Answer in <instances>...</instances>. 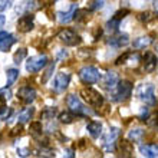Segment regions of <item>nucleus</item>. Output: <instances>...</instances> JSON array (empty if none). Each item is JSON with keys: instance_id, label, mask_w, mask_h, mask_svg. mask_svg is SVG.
Listing matches in <instances>:
<instances>
[{"instance_id": "1", "label": "nucleus", "mask_w": 158, "mask_h": 158, "mask_svg": "<svg viewBox=\"0 0 158 158\" xmlns=\"http://www.w3.org/2000/svg\"><path fill=\"white\" fill-rule=\"evenodd\" d=\"M131 94H132V83L124 79V81H119L117 83V86L112 89L111 101L112 102H124L131 96Z\"/></svg>"}, {"instance_id": "2", "label": "nucleus", "mask_w": 158, "mask_h": 158, "mask_svg": "<svg viewBox=\"0 0 158 158\" xmlns=\"http://www.w3.org/2000/svg\"><path fill=\"white\" fill-rule=\"evenodd\" d=\"M66 105H68V108H69V111H72L76 117H88V115H92L91 109L85 108V105L82 104V101L79 99L76 95H73V94L66 96Z\"/></svg>"}, {"instance_id": "3", "label": "nucleus", "mask_w": 158, "mask_h": 158, "mask_svg": "<svg viewBox=\"0 0 158 158\" xmlns=\"http://www.w3.org/2000/svg\"><path fill=\"white\" fill-rule=\"evenodd\" d=\"M81 95L88 102V105H91L92 108H101L104 105V96L101 95L98 91L92 89V88H83L81 91Z\"/></svg>"}, {"instance_id": "4", "label": "nucleus", "mask_w": 158, "mask_h": 158, "mask_svg": "<svg viewBox=\"0 0 158 158\" xmlns=\"http://www.w3.org/2000/svg\"><path fill=\"white\" fill-rule=\"evenodd\" d=\"M137 96L148 105L157 104L155 94H154V85H152V83H141V85L137 88Z\"/></svg>"}, {"instance_id": "5", "label": "nucleus", "mask_w": 158, "mask_h": 158, "mask_svg": "<svg viewBox=\"0 0 158 158\" xmlns=\"http://www.w3.org/2000/svg\"><path fill=\"white\" fill-rule=\"evenodd\" d=\"M79 79L86 85H94V83L99 82L101 73L95 66H83L82 69H79Z\"/></svg>"}, {"instance_id": "6", "label": "nucleus", "mask_w": 158, "mask_h": 158, "mask_svg": "<svg viewBox=\"0 0 158 158\" xmlns=\"http://www.w3.org/2000/svg\"><path fill=\"white\" fill-rule=\"evenodd\" d=\"M46 65H48V56L46 55H36V56H32L27 59L26 71L29 73H36V72L42 71Z\"/></svg>"}, {"instance_id": "7", "label": "nucleus", "mask_w": 158, "mask_h": 158, "mask_svg": "<svg viewBox=\"0 0 158 158\" xmlns=\"http://www.w3.org/2000/svg\"><path fill=\"white\" fill-rule=\"evenodd\" d=\"M58 39L66 46H76L82 42L81 36L72 29H62L58 33Z\"/></svg>"}, {"instance_id": "8", "label": "nucleus", "mask_w": 158, "mask_h": 158, "mask_svg": "<svg viewBox=\"0 0 158 158\" xmlns=\"http://www.w3.org/2000/svg\"><path fill=\"white\" fill-rule=\"evenodd\" d=\"M118 138H119V129L118 128H111L109 132L106 134V137L104 138V150L106 152H111L117 148Z\"/></svg>"}, {"instance_id": "9", "label": "nucleus", "mask_w": 158, "mask_h": 158, "mask_svg": "<svg viewBox=\"0 0 158 158\" xmlns=\"http://www.w3.org/2000/svg\"><path fill=\"white\" fill-rule=\"evenodd\" d=\"M33 20H35V16L32 15V12H26L17 20V29L20 30L22 33H27V32H30L33 29Z\"/></svg>"}, {"instance_id": "10", "label": "nucleus", "mask_w": 158, "mask_h": 158, "mask_svg": "<svg viewBox=\"0 0 158 158\" xmlns=\"http://www.w3.org/2000/svg\"><path fill=\"white\" fill-rule=\"evenodd\" d=\"M17 98L26 105H30L36 99V91L30 86H22L19 91H17Z\"/></svg>"}, {"instance_id": "11", "label": "nucleus", "mask_w": 158, "mask_h": 158, "mask_svg": "<svg viewBox=\"0 0 158 158\" xmlns=\"http://www.w3.org/2000/svg\"><path fill=\"white\" fill-rule=\"evenodd\" d=\"M118 82H119V76H118L117 72H114V71L106 72L104 75V78H102V81H101L102 88H104V89H108V91H112L114 88L117 86Z\"/></svg>"}, {"instance_id": "12", "label": "nucleus", "mask_w": 158, "mask_h": 158, "mask_svg": "<svg viewBox=\"0 0 158 158\" xmlns=\"http://www.w3.org/2000/svg\"><path fill=\"white\" fill-rule=\"evenodd\" d=\"M69 81H71V76L69 73H65V72H60L55 76L53 81V89L56 92H63L69 85Z\"/></svg>"}, {"instance_id": "13", "label": "nucleus", "mask_w": 158, "mask_h": 158, "mask_svg": "<svg viewBox=\"0 0 158 158\" xmlns=\"http://www.w3.org/2000/svg\"><path fill=\"white\" fill-rule=\"evenodd\" d=\"M78 10V6L76 4H71V7L68 9L66 12H58L56 13V17H58V22L60 25H68L69 22H72L75 19V13Z\"/></svg>"}, {"instance_id": "14", "label": "nucleus", "mask_w": 158, "mask_h": 158, "mask_svg": "<svg viewBox=\"0 0 158 158\" xmlns=\"http://www.w3.org/2000/svg\"><path fill=\"white\" fill-rule=\"evenodd\" d=\"M15 42H16V38L12 33L0 32V52H7Z\"/></svg>"}, {"instance_id": "15", "label": "nucleus", "mask_w": 158, "mask_h": 158, "mask_svg": "<svg viewBox=\"0 0 158 158\" xmlns=\"http://www.w3.org/2000/svg\"><path fill=\"white\" fill-rule=\"evenodd\" d=\"M144 71L147 72V73H151V72L155 71V68H157V56H155L152 52H145V55H144Z\"/></svg>"}, {"instance_id": "16", "label": "nucleus", "mask_w": 158, "mask_h": 158, "mask_svg": "<svg viewBox=\"0 0 158 158\" xmlns=\"http://www.w3.org/2000/svg\"><path fill=\"white\" fill-rule=\"evenodd\" d=\"M106 43L112 48H122V46H127L129 43V38L127 33H119L117 36H111L106 40Z\"/></svg>"}, {"instance_id": "17", "label": "nucleus", "mask_w": 158, "mask_h": 158, "mask_svg": "<svg viewBox=\"0 0 158 158\" xmlns=\"http://www.w3.org/2000/svg\"><path fill=\"white\" fill-rule=\"evenodd\" d=\"M139 152L144 157L155 158V157H158V145L157 144H142L139 147Z\"/></svg>"}, {"instance_id": "18", "label": "nucleus", "mask_w": 158, "mask_h": 158, "mask_svg": "<svg viewBox=\"0 0 158 158\" xmlns=\"http://www.w3.org/2000/svg\"><path fill=\"white\" fill-rule=\"evenodd\" d=\"M118 152L119 155L122 157H131L134 152V147H132V142L127 141V139H122V141H118Z\"/></svg>"}, {"instance_id": "19", "label": "nucleus", "mask_w": 158, "mask_h": 158, "mask_svg": "<svg viewBox=\"0 0 158 158\" xmlns=\"http://www.w3.org/2000/svg\"><path fill=\"white\" fill-rule=\"evenodd\" d=\"M86 129H88V132H89V135L96 139L102 134V124H101L99 121H89L86 125Z\"/></svg>"}, {"instance_id": "20", "label": "nucleus", "mask_w": 158, "mask_h": 158, "mask_svg": "<svg viewBox=\"0 0 158 158\" xmlns=\"http://www.w3.org/2000/svg\"><path fill=\"white\" fill-rule=\"evenodd\" d=\"M151 43H152V36H141V38L134 39L132 48L134 49H145Z\"/></svg>"}, {"instance_id": "21", "label": "nucleus", "mask_w": 158, "mask_h": 158, "mask_svg": "<svg viewBox=\"0 0 158 158\" xmlns=\"http://www.w3.org/2000/svg\"><path fill=\"white\" fill-rule=\"evenodd\" d=\"M39 9V2L38 0H25L23 3H22L20 7H17L16 10L17 12H35V10H38Z\"/></svg>"}, {"instance_id": "22", "label": "nucleus", "mask_w": 158, "mask_h": 158, "mask_svg": "<svg viewBox=\"0 0 158 158\" xmlns=\"http://www.w3.org/2000/svg\"><path fill=\"white\" fill-rule=\"evenodd\" d=\"M35 114V108H25L22 112H19V115H17V121H19V124H26V122H29L30 119H32V117H33Z\"/></svg>"}, {"instance_id": "23", "label": "nucleus", "mask_w": 158, "mask_h": 158, "mask_svg": "<svg viewBox=\"0 0 158 158\" xmlns=\"http://www.w3.org/2000/svg\"><path fill=\"white\" fill-rule=\"evenodd\" d=\"M144 134H145V131L142 128H135V129H131L128 132V139L132 142H138L141 141L142 137H144Z\"/></svg>"}, {"instance_id": "24", "label": "nucleus", "mask_w": 158, "mask_h": 158, "mask_svg": "<svg viewBox=\"0 0 158 158\" xmlns=\"http://www.w3.org/2000/svg\"><path fill=\"white\" fill-rule=\"evenodd\" d=\"M17 78H19V71H17L16 68H10V69H7V82H6V86H12L13 83L17 81Z\"/></svg>"}, {"instance_id": "25", "label": "nucleus", "mask_w": 158, "mask_h": 158, "mask_svg": "<svg viewBox=\"0 0 158 158\" xmlns=\"http://www.w3.org/2000/svg\"><path fill=\"white\" fill-rule=\"evenodd\" d=\"M59 121L62 124H72L75 121V114L72 111H65V112H60L59 114Z\"/></svg>"}, {"instance_id": "26", "label": "nucleus", "mask_w": 158, "mask_h": 158, "mask_svg": "<svg viewBox=\"0 0 158 158\" xmlns=\"http://www.w3.org/2000/svg\"><path fill=\"white\" fill-rule=\"evenodd\" d=\"M29 131H30V134H32L35 138L42 137V124L39 122V121L32 122V124H30V127H29Z\"/></svg>"}, {"instance_id": "27", "label": "nucleus", "mask_w": 158, "mask_h": 158, "mask_svg": "<svg viewBox=\"0 0 158 158\" xmlns=\"http://www.w3.org/2000/svg\"><path fill=\"white\" fill-rule=\"evenodd\" d=\"M104 4H105V0H91L88 3V10L89 12H96V10L104 7Z\"/></svg>"}, {"instance_id": "28", "label": "nucleus", "mask_w": 158, "mask_h": 158, "mask_svg": "<svg viewBox=\"0 0 158 158\" xmlns=\"http://www.w3.org/2000/svg\"><path fill=\"white\" fill-rule=\"evenodd\" d=\"M119 22L118 19H115V17H112L111 20H108V23H106V32H109V33H115L118 30V26H119Z\"/></svg>"}, {"instance_id": "29", "label": "nucleus", "mask_w": 158, "mask_h": 158, "mask_svg": "<svg viewBox=\"0 0 158 158\" xmlns=\"http://www.w3.org/2000/svg\"><path fill=\"white\" fill-rule=\"evenodd\" d=\"M26 55H27L26 49H23V48H22V49H19L16 53L13 55V60H15V63H16V65H19V63H20L22 60L26 58Z\"/></svg>"}, {"instance_id": "30", "label": "nucleus", "mask_w": 158, "mask_h": 158, "mask_svg": "<svg viewBox=\"0 0 158 158\" xmlns=\"http://www.w3.org/2000/svg\"><path fill=\"white\" fill-rule=\"evenodd\" d=\"M56 115V109L55 108H46L43 112H42L40 117L43 118V119H52V118Z\"/></svg>"}, {"instance_id": "31", "label": "nucleus", "mask_w": 158, "mask_h": 158, "mask_svg": "<svg viewBox=\"0 0 158 158\" xmlns=\"http://www.w3.org/2000/svg\"><path fill=\"white\" fill-rule=\"evenodd\" d=\"M53 69H55V62H52V63H49L48 65V68H46V71H45V75H43V82H46L48 79L52 76V72H53Z\"/></svg>"}, {"instance_id": "32", "label": "nucleus", "mask_w": 158, "mask_h": 158, "mask_svg": "<svg viewBox=\"0 0 158 158\" xmlns=\"http://www.w3.org/2000/svg\"><path fill=\"white\" fill-rule=\"evenodd\" d=\"M13 109L12 108H7V106H3L0 109V119H7L10 115H12Z\"/></svg>"}, {"instance_id": "33", "label": "nucleus", "mask_w": 158, "mask_h": 158, "mask_svg": "<svg viewBox=\"0 0 158 158\" xmlns=\"http://www.w3.org/2000/svg\"><path fill=\"white\" fill-rule=\"evenodd\" d=\"M154 17L155 16L150 12H144V13H139V15H138V19H139L141 22H150V20H152Z\"/></svg>"}, {"instance_id": "34", "label": "nucleus", "mask_w": 158, "mask_h": 158, "mask_svg": "<svg viewBox=\"0 0 158 158\" xmlns=\"http://www.w3.org/2000/svg\"><path fill=\"white\" fill-rule=\"evenodd\" d=\"M148 125H151V127H157L158 128V111L155 114H152L151 117H148Z\"/></svg>"}, {"instance_id": "35", "label": "nucleus", "mask_w": 158, "mask_h": 158, "mask_svg": "<svg viewBox=\"0 0 158 158\" xmlns=\"http://www.w3.org/2000/svg\"><path fill=\"white\" fill-rule=\"evenodd\" d=\"M10 96H12V94H10V91L7 89V86L3 88V89H0V99L7 101V99H10Z\"/></svg>"}, {"instance_id": "36", "label": "nucleus", "mask_w": 158, "mask_h": 158, "mask_svg": "<svg viewBox=\"0 0 158 158\" xmlns=\"http://www.w3.org/2000/svg\"><path fill=\"white\" fill-rule=\"evenodd\" d=\"M128 13H129L128 9H122V10H118V12L114 15V17H115V19H118V20H122V19H124Z\"/></svg>"}, {"instance_id": "37", "label": "nucleus", "mask_w": 158, "mask_h": 158, "mask_svg": "<svg viewBox=\"0 0 158 158\" xmlns=\"http://www.w3.org/2000/svg\"><path fill=\"white\" fill-rule=\"evenodd\" d=\"M22 131H23V128H22V124L20 125H16L15 128L10 131V137H16V135H20Z\"/></svg>"}, {"instance_id": "38", "label": "nucleus", "mask_w": 158, "mask_h": 158, "mask_svg": "<svg viewBox=\"0 0 158 158\" xmlns=\"http://www.w3.org/2000/svg\"><path fill=\"white\" fill-rule=\"evenodd\" d=\"M148 115H150V111H148V108H142L141 109V114H139V119L141 121H145V119H148Z\"/></svg>"}, {"instance_id": "39", "label": "nucleus", "mask_w": 158, "mask_h": 158, "mask_svg": "<svg viewBox=\"0 0 158 158\" xmlns=\"http://www.w3.org/2000/svg\"><path fill=\"white\" fill-rule=\"evenodd\" d=\"M17 155H19V157H27V155H30V150H27V148H20V150H17Z\"/></svg>"}, {"instance_id": "40", "label": "nucleus", "mask_w": 158, "mask_h": 158, "mask_svg": "<svg viewBox=\"0 0 158 158\" xmlns=\"http://www.w3.org/2000/svg\"><path fill=\"white\" fill-rule=\"evenodd\" d=\"M68 58V52L66 50H59L58 52V60H62V59Z\"/></svg>"}, {"instance_id": "41", "label": "nucleus", "mask_w": 158, "mask_h": 158, "mask_svg": "<svg viewBox=\"0 0 158 158\" xmlns=\"http://www.w3.org/2000/svg\"><path fill=\"white\" fill-rule=\"evenodd\" d=\"M4 23H6V17H4V15H0V29L4 26Z\"/></svg>"}, {"instance_id": "42", "label": "nucleus", "mask_w": 158, "mask_h": 158, "mask_svg": "<svg viewBox=\"0 0 158 158\" xmlns=\"http://www.w3.org/2000/svg\"><path fill=\"white\" fill-rule=\"evenodd\" d=\"M65 155H66V157H69V158H72V157H73V151H72V150H66V151H65Z\"/></svg>"}, {"instance_id": "43", "label": "nucleus", "mask_w": 158, "mask_h": 158, "mask_svg": "<svg viewBox=\"0 0 158 158\" xmlns=\"http://www.w3.org/2000/svg\"><path fill=\"white\" fill-rule=\"evenodd\" d=\"M154 7H155V10H157V13H158V0H154Z\"/></svg>"}, {"instance_id": "44", "label": "nucleus", "mask_w": 158, "mask_h": 158, "mask_svg": "<svg viewBox=\"0 0 158 158\" xmlns=\"http://www.w3.org/2000/svg\"><path fill=\"white\" fill-rule=\"evenodd\" d=\"M155 52L158 53V43H155Z\"/></svg>"}]
</instances>
